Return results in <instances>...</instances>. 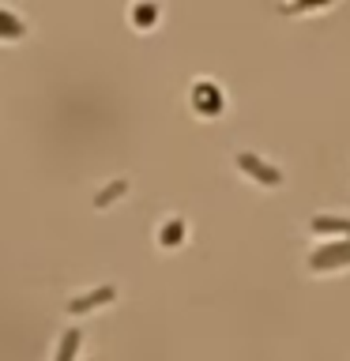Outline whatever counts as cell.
Listing matches in <instances>:
<instances>
[{
  "instance_id": "3957f363",
  "label": "cell",
  "mask_w": 350,
  "mask_h": 361,
  "mask_svg": "<svg viewBox=\"0 0 350 361\" xmlns=\"http://www.w3.org/2000/svg\"><path fill=\"white\" fill-rule=\"evenodd\" d=\"M113 298V286H102V290H95V293H83V298H76L68 309L72 312H83V309H95V305H102V301H109Z\"/></svg>"
},
{
  "instance_id": "277c9868",
  "label": "cell",
  "mask_w": 350,
  "mask_h": 361,
  "mask_svg": "<svg viewBox=\"0 0 350 361\" xmlns=\"http://www.w3.org/2000/svg\"><path fill=\"white\" fill-rule=\"evenodd\" d=\"M23 30H27V27H23V19H16L11 11L0 8V38H23Z\"/></svg>"
},
{
  "instance_id": "5b68a950",
  "label": "cell",
  "mask_w": 350,
  "mask_h": 361,
  "mask_svg": "<svg viewBox=\"0 0 350 361\" xmlns=\"http://www.w3.org/2000/svg\"><path fill=\"white\" fill-rule=\"evenodd\" d=\"M192 98H196V106H200V109H219V102H222V98H219V90H215L211 83H200Z\"/></svg>"
},
{
  "instance_id": "30bf717a",
  "label": "cell",
  "mask_w": 350,
  "mask_h": 361,
  "mask_svg": "<svg viewBox=\"0 0 350 361\" xmlns=\"http://www.w3.org/2000/svg\"><path fill=\"white\" fill-rule=\"evenodd\" d=\"M135 19H140V23H151V19H155V8H135Z\"/></svg>"
},
{
  "instance_id": "52a82bcc",
  "label": "cell",
  "mask_w": 350,
  "mask_h": 361,
  "mask_svg": "<svg viewBox=\"0 0 350 361\" xmlns=\"http://www.w3.org/2000/svg\"><path fill=\"white\" fill-rule=\"evenodd\" d=\"M313 230H350V222H343V219H316Z\"/></svg>"
},
{
  "instance_id": "9c48e42d",
  "label": "cell",
  "mask_w": 350,
  "mask_h": 361,
  "mask_svg": "<svg viewBox=\"0 0 350 361\" xmlns=\"http://www.w3.org/2000/svg\"><path fill=\"white\" fill-rule=\"evenodd\" d=\"M121 192H124V180H117V185H109L106 192H98V207H102V203H109L113 196H121Z\"/></svg>"
},
{
  "instance_id": "7a4b0ae2",
  "label": "cell",
  "mask_w": 350,
  "mask_h": 361,
  "mask_svg": "<svg viewBox=\"0 0 350 361\" xmlns=\"http://www.w3.org/2000/svg\"><path fill=\"white\" fill-rule=\"evenodd\" d=\"M237 162H241L245 169H248V173H256V177H264V185H279V169H271V166H264V162H260V158H253V154H241V158H237Z\"/></svg>"
},
{
  "instance_id": "6da1fadb",
  "label": "cell",
  "mask_w": 350,
  "mask_h": 361,
  "mask_svg": "<svg viewBox=\"0 0 350 361\" xmlns=\"http://www.w3.org/2000/svg\"><path fill=\"white\" fill-rule=\"evenodd\" d=\"M343 259H350V241L346 245H332V248H320V252L309 256L313 267H332V264H343Z\"/></svg>"
},
{
  "instance_id": "8992f818",
  "label": "cell",
  "mask_w": 350,
  "mask_h": 361,
  "mask_svg": "<svg viewBox=\"0 0 350 361\" xmlns=\"http://www.w3.org/2000/svg\"><path fill=\"white\" fill-rule=\"evenodd\" d=\"M76 350H79V331H64V343H61V350H56V361H72Z\"/></svg>"
},
{
  "instance_id": "ba28073f",
  "label": "cell",
  "mask_w": 350,
  "mask_h": 361,
  "mask_svg": "<svg viewBox=\"0 0 350 361\" xmlns=\"http://www.w3.org/2000/svg\"><path fill=\"white\" fill-rule=\"evenodd\" d=\"M181 233H185V226H181V222H169L166 230H162V245H177Z\"/></svg>"
}]
</instances>
